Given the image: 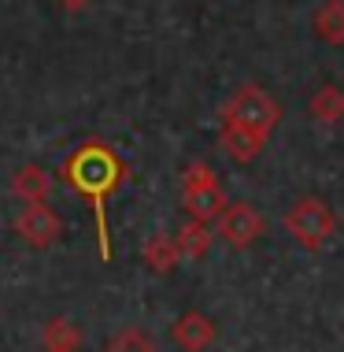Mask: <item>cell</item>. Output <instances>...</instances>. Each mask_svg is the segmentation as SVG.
Masks as SVG:
<instances>
[{"mask_svg":"<svg viewBox=\"0 0 344 352\" xmlns=\"http://www.w3.org/2000/svg\"><path fill=\"white\" fill-rule=\"evenodd\" d=\"M63 178L74 193H82L85 201L93 204V215H97V241H100V260H111V241H108V197L122 186L126 178V164L115 156L111 145L104 141H85V145L74 152L63 164Z\"/></svg>","mask_w":344,"mask_h":352,"instance_id":"cell-1","label":"cell"},{"mask_svg":"<svg viewBox=\"0 0 344 352\" xmlns=\"http://www.w3.org/2000/svg\"><path fill=\"white\" fill-rule=\"evenodd\" d=\"M285 230L296 237V245L308 252L326 249L337 234V215L322 197H300L289 212H285Z\"/></svg>","mask_w":344,"mask_h":352,"instance_id":"cell-2","label":"cell"},{"mask_svg":"<svg viewBox=\"0 0 344 352\" xmlns=\"http://www.w3.org/2000/svg\"><path fill=\"white\" fill-rule=\"evenodd\" d=\"M222 122H233V126H244L252 130L255 138L271 141L274 126L282 122V108L274 104V97L260 85H241V89L233 93V97L226 100L222 108Z\"/></svg>","mask_w":344,"mask_h":352,"instance_id":"cell-3","label":"cell"},{"mask_svg":"<svg viewBox=\"0 0 344 352\" xmlns=\"http://www.w3.org/2000/svg\"><path fill=\"white\" fill-rule=\"evenodd\" d=\"M181 204H185L189 219H200V223H211L226 212V193L222 186H218L215 170L204 164V160H196V164L185 167V175H181Z\"/></svg>","mask_w":344,"mask_h":352,"instance_id":"cell-4","label":"cell"},{"mask_svg":"<svg viewBox=\"0 0 344 352\" xmlns=\"http://www.w3.org/2000/svg\"><path fill=\"white\" fill-rule=\"evenodd\" d=\"M266 230V219L255 204L248 201H237V204H226V212L218 215V237L229 245V249H248L255 245Z\"/></svg>","mask_w":344,"mask_h":352,"instance_id":"cell-5","label":"cell"},{"mask_svg":"<svg viewBox=\"0 0 344 352\" xmlns=\"http://www.w3.org/2000/svg\"><path fill=\"white\" fill-rule=\"evenodd\" d=\"M60 230H63V223L49 204H23L15 215V234L30 249H49V245H56Z\"/></svg>","mask_w":344,"mask_h":352,"instance_id":"cell-6","label":"cell"},{"mask_svg":"<svg viewBox=\"0 0 344 352\" xmlns=\"http://www.w3.org/2000/svg\"><path fill=\"white\" fill-rule=\"evenodd\" d=\"M170 338H174V345L181 352H207L218 338V327H215V319L204 316V311H185V316L174 319Z\"/></svg>","mask_w":344,"mask_h":352,"instance_id":"cell-7","label":"cell"},{"mask_svg":"<svg viewBox=\"0 0 344 352\" xmlns=\"http://www.w3.org/2000/svg\"><path fill=\"white\" fill-rule=\"evenodd\" d=\"M12 193L23 204H45L49 193H52V175L45 167H34V164L19 167L15 178H12Z\"/></svg>","mask_w":344,"mask_h":352,"instance_id":"cell-8","label":"cell"},{"mask_svg":"<svg viewBox=\"0 0 344 352\" xmlns=\"http://www.w3.org/2000/svg\"><path fill=\"white\" fill-rule=\"evenodd\" d=\"M218 141H222V148L237 160V164H252V160L266 148L263 138H255L252 130H244V126H233V122H222V134H218Z\"/></svg>","mask_w":344,"mask_h":352,"instance_id":"cell-9","label":"cell"},{"mask_svg":"<svg viewBox=\"0 0 344 352\" xmlns=\"http://www.w3.org/2000/svg\"><path fill=\"white\" fill-rule=\"evenodd\" d=\"M145 263L156 274H170L178 267V260H181V249H178V237H170V234H152L148 241H145Z\"/></svg>","mask_w":344,"mask_h":352,"instance_id":"cell-10","label":"cell"},{"mask_svg":"<svg viewBox=\"0 0 344 352\" xmlns=\"http://www.w3.org/2000/svg\"><path fill=\"white\" fill-rule=\"evenodd\" d=\"M314 37L326 45H344V0H326L311 19Z\"/></svg>","mask_w":344,"mask_h":352,"instance_id":"cell-11","label":"cell"},{"mask_svg":"<svg viewBox=\"0 0 344 352\" xmlns=\"http://www.w3.org/2000/svg\"><path fill=\"white\" fill-rule=\"evenodd\" d=\"M41 341H45V352H78L82 330L71 319H52V322H45Z\"/></svg>","mask_w":344,"mask_h":352,"instance_id":"cell-12","label":"cell"},{"mask_svg":"<svg viewBox=\"0 0 344 352\" xmlns=\"http://www.w3.org/2000/svg\"><path fill=\"white\" fill-rule=\"evenodd\" d=\"M174 237H178L181 256H189V260H204L207 249H211V230H207V223H200V219H189Z\"/></svg>","mask_w":344,"mask_h":352,"instance_id":"cell-13","label":"cell"},{"mask_svg":"<svg viewBox=\"0 0 344 352\" xmlns=\"http://www.w3.org/2000/svg\"><path fill=\"white\" fill-rule=\"evenodd\" d=\"M311 111H314V119H322V122H341L344 119V93L337 85H322L311 100Z\"/></svg>","mask_w":344,"mask_h":352,"instance_id":"cell-14","label":"cell"},{"mask_svg":"<svg viewBox=\"0 0 344 352\" xmlns=\"http://www.w3.org/2000/svg\"><path fill=\"white\" fill-rule=\"evenodd\" d=\"M104 352H159V349H156V341H152L145 330L122 327L119 334H111V341H108V349H104Z\"/></svg>","mask_w":344,"mask_h":352,"instance_id":"cell-15","label":"cell"},{"mask_svg":"<svg viewBox=\"0 0 344 352\" xmlns=\"http://www.w3.org/2000/svg\"><path fill=\"white\" fill-rule=\"evenodd\" d=\"M56 4H60L63 12H85V8L93 4V0H56Z\"/></svg>","mask_w":344,"mask_h":352,"instance_id":"cell-16","label":"cell"}]
</instances>
